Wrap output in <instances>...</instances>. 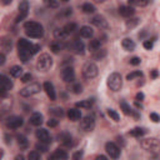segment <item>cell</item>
Wrapping results in <instances>:
<instances>
[{"mask_svg":"<svg viewBox=\"0 0 160 160\" xmlns=\"http://www.w3.org/2000/svg\"><path fill=\"white\" fill-rule=\"evenodd\" d=\"M50 114L54 115L55 118H63L64 116V110L61 108H53V109H50Z\"/></svg>","mask_w":160,"mask_h":160,"instance_id":"cell-35","label":"cell"},{"mask_svg":"<svg viewBox=\"0 0 160 160\" xmlns=\"http://www.w3.org/2000/svg\"><path fill=\"white\" fill-rule=\"evenodd\" d=\"M83 75L85 79H93L98 75V66L94 63H86L83 66Z\"/></svg>","mask_w":160,"mask_h":160,"instance_id":"cell-5","label":"cell"},{"mask_svg":"<svg viewBox=\"0 0 160 160\" xmlns=\"http://www.w3.org/2000/svg\"><path fill=\"white\" fill-rule=\"evenodd\" d=\"M0 50H1V54L9 53L11 50V39L6 38V36L0 39Z\"/></svg>","mask_w":160,"mask_h":160,"instance_id":"cell-15","label":"cell"},{"mask_svg":"<svg viewBox=\"0 0 160 160\" xmlns=\"http://www.w3.org/2000/svg\"><path fill=\"white\" fill-rule=\"evenodd\" d=\"M95 160H108V158L105 155H99V156H96V159Z\"/></svg>","mask_w":160,"mask_h":160,"instance_id":"cell-59","label":"cell"},{"mask_svg":"<svg viewBox=\"0 0 160 160\" xmlns=\"http://www.w3.org/2000/svg\"><path fill=\"white\" fill-rule=\"evenodd\" d=\"M40 50V45H38V44H33L31 46V50H30V53H31V55H35L36 53H38Z\"/></svg>","mask_w":160,"mask_h":160,"instance_id":"cell-51","label":"cell"},{"mask_svg":"<svg viewBox=\"0 0 160 160\" xmlns=\"http://www.w3.org/2000/svg\"><path fill=\"white\" fill-rule=\"evenodd\" d=\"M15 160H25V158H24V155L20 154V155H16L15 156Z\"/></svg>","mask_w":160,"mask_h":160,"instance_id":"cell-60","label":"cell"},{"mask_svg":"<svg viewBox=\"0 0 160 160\" xmlns=\"http://www.w3.org/2000/svg\"><path fill=\"white\" fill-rule=\"evenodd\" d=\"M134 13H135L134 8H131L129 5H123L119 8V14L121 16H124V18H130V16L134 15Z\"/></svg>","mask_w":160,"mask_h":160,"instance_id":"cell-18","label":"cell"},{"mask_svg":"<svg viewBox=\"0 0 160 160\" xmlns=\"http://www.w3.org/2000/svg\"><path fill=\"white\" fill-rule=\"evenodd\" d=\"M54 36H55L58 40H64L68 35H66V33L64 31L63 29H56L55 31H54Z\"/></svg>","mask_w":160,"mask_h":160,"instance_id":"cell-37","label":"cell"},{"mask_svg":"<svg viewBox=\"0 0 160 160\" xmlns=\"http://www.w3.org/2000/svg\"><path fill=\"white\" fill-rule=\"evenodd\" d=\"M0 86L5 88L6 90H10L13 88V81L4 74H0Z\"/></svg>","mask_w":160,"mask_h":160,"instance_id":"cell-20","label":"cell"},{"mask_svg":"<svg viewBox=\"0 0 160 160\" xmlns=\"http://www.w3.org/2000/svg\"><path fill=\"white\" fill-rule=\"evenodd\" d=\"M60 75H61V79L65 81V83H73V81L75 80V71H74V69L71 66L64 68V69L61 70Z\"/></svg>","mask_w":160,"mask_h":160,"instance_id":"cell-8","label":"cell"},{"mask_svg":"<svg viewBox=\"0 0 160 160\" xmlns=\"http://www.w3.org/2000/svg\"><path fill=\"white\" fill-rule=\"evenodd\" d=\"M145 133H146V129H144V128H134L133 130H130L129 134L134 138H140L145 134Z\"/></svg>","mask_w":160,"mask_h":160,"instance_id":"cell-28","label":"cell"},{"mask_svg":"<svg viewBox=\"0 0 160 160\" xmlns=\"http://www.w3.org/2000/svg\"><path fill=\"white\" fill-rule=\"evenodd\" d=\"M71 14H73V9H71V8H66V9H64L63 11H61L60 16H63V18H69Z\"/></svg>","mask_w":160,"mask_h":160,"instance_id":"cell-45","label":"cell"},{"mask_svg":"<svg viewBox=\"0 0 160 160\" xmlns=\"http://www.w3.org/2000/svg\"><path fill=\"white\" fill-rule=\"evenodd\" d=\"M83 158V151H76L73 154V160H81Z\"/></svg>","mask_w":160,"mask_h":160,"instance_id":"cell-52","label":"cell"},{"mask_svg":"<svg viewBox=\"0 0 160 160\" xmlns=\"http://www.w3.org/2000/svg\"><path fill=\"white\" fill-rule=\"evenodd\" d=\"M100 46H101V42L99 39H93V40H90V43H89V50L90 52H96V50H99L100 49Z\"/></svg>","mask_w":160,"mask_h":160,"instance_id":"cell-27","label":"cell"},{"mask_svg":"<svg viewBox=\"0 0 160 160\" xmlns=\"http://www.w3.org/2000/svg\"><path fill=\"white\" fill-rule=\"evenodd\" d=\"M81 10H83L85 14H91V13L95 11V6L93 4H90V3H84L81 5Z\"/></svg>","mask_w":160,"mask_h":160,"instance_id":"cell-30","label":"cell"},{"mask_svg":"<svg viewBox=\"0 0 160 160\" xmlns=\"http://www.w3.org/2000/svg\"><path fill=\"white\" fill-rule=\"evenodd\" d=\"M6 95H8V90H6L5 88L0 86V99H3V98H5Z\"/></svg>","mask_w":160,"mask_h":160,"instance_id":"cell-55","label":"cell"},{"mask_svg":"<svg viewBox=\"0 0 160 160\" xmlns=\"http://www.w3.org/2000/svg\"><path fill=\"white\" fill-rule=\"evenodd\" d=\"M76 28H78V25H76L75 23H68L63 28V30L66 33V35H69V34H71V33L75 31Z\"/></svg>","mask_w":160,"mask_h":160,"instance_id":"cell-32","label":"cell"},{"mask_svg":"<svg viewBox=\"0 0 160 160\" xmlns=\"http://www.w3.org/2000/svg\"><path fill=\"white\" fill-rule=\"evenodd\" d=\"M28 160H40V154L38 151H30L28 154Z\"/></svg>","mask_w":160,"mask_h":160,"instance_id":"cell-42","label":"cell"},{"mask_svg":"<svg viewBox=\"0 0 160 160\" xmlns=\"http://www.w3.org/2000/svg\"><path fill=\"white\" fill-rule=\"evenodd\" d=\"M68 158H69V155H68V153L65 150H63V149H56V150L53 153V155L49 158V160H66Z\"/></svg>","mask_w":160,"mask_h":160,"instance_id":"cell-17","label":"cell"},{"mask_svg":"<svg viewBox=\"0 0 160 160\" xmlns=\"http://www.w3.org/2000/svg\"><path fill=\"white\" fill-rule=\"evenodd\" d=\"M94 104V99H85V100H81L79 103L75 104L76 108H83V109H89L93 106Z\"/></svg>","mask_w":160,"mask_h":160,"instance_id":"cell-26","label":"cell"},{"mask_svg":"<svg viewBox=\"0 0 160 160\" xmlns=\"http://www.w3.org/2000/svg\"><path fill=\"white\" fill-rule=\"evenodd\" d=\"M58 124H59V121H58L55 118L50 119V120L48 121V127H50V128H55V127H58Z\"/></svg>","mask_w":160,"mask_h":160,"instance_id":"cell-48","label":"cell"},{"mask_svg":"<svg viewBox=\"0 0 160 160\" xmlns=\"http://www.w3.org/2000/svg\"><path fill=\"white\" fill-rule=\"evenodd\" d=\"M5 60H6L5 54H1V53H0V66L4 65V64H5Z\"/></svg>","mask_w":160,"mask_h":160,"instance_id":"cell-56","label":"cell"},{"mask_svg":"<svg viewBox=\"0 0 160 160\" xmlns=\"http://www.w3.org/2000/svg\"><path fill=\"white\" fill-rule=\"evenodd\" d=\"M23 118L21 116H16V115H14V116H10L6 119V128H9V129H18L20 128L23 125Z\"/></svg>","mask_w":160,"mask_h":160,"instance_id":"cell-10","label":"cell"},{"mask_svg":"<svg viewBox=\"0 0 160 160\" xmlns=\"http://www.w3.org/2000/svg\"><path fill=\"white\" fill-rule=\"evenodd\" d=\"M26 35L34 39H40L44 35V28L43 25L38 21H26L24 24Z\"/></svg>","mask_w":160,"mask_h":160,"instance_id":"cell-1","label":"cell"},{"mask_svg":"<svg viewBox=\"0 0 160 160\" xmlns=\"http://www.w3.org/2000/svg\"><path fill=\"white\" fill-rule=\"evenodd\" d=\"M141 100H144V94H143V93H138L137 94V101H141Z\"/></svg>","mask_w":160,"mask_h":160,"instance_id":"cell-58","label":"cell"},{"mask_svg":"<svg viewBox=\"0 0 160 160\" xmlns=\"http://www.w3.org/2000/svg\"><path fill=\"white\" fill-rule=\"evenodd\" d=\"M94 127H95V119H94V116L86 115V116H84L80 120V128L83 129V130H85V131L93 130Z\"/></svg>","mask_w":160,"mask_h":160,"instance_id":"cell-9","label":"cell"},{"mask_svg":"<svg viewBox=\"0 0 160 160\" xmlns=\"http://www.w3.org/2000/svg\"><path fill=\"white\" fill-rule=\"evenodd\" d=\"M138 24H139V19L135 18V19L129 20V21L127 23V26H128V28H134V26H137Z\"/></svg>","mask_w":160,"mask_h":160,"instance_id":"cell-46","label":"cell"},{"mask_svg":"<svg viewBox=\"0 0 160 160\" xmlns=\"http://www.w3.org/2000/svg\"><path fill=\"white\" fill-rule=\"evenodd\" d=\"M141 146L145 150H150V151H156L159 149V140L155 138H149V139H144L141 141Z\"/></svg>","mask_w":160,"mask_h":160,"instance_id":"cell-6","label":"cell"},{"mask_svg":"<svg viewBox=\"0 0 160 160\" xmlns=\"http://www.w3.org/2000/svg\"><path fill=\"white\" fill-rule=\"evenodd\" d=\"M53 65V59L49 54H42L40 58L38 59V63H36V68L40 71H48Z\"/></svg>","mask_w":160,"mask_h":160,"instance_id":"cell-3","label":"cell"},{"mask_svg":"<svg viewBox=\"0 0 160 160\" xmlns=\"http://www.w3.org/2000/svg\"><path fill=\"white\" fill-rule=\"evenodd\" d=\"M121 46L124 48L125 50H128V52H133V50L135 49V43L133 42L131 39L125 38V39H123V42H121Z\"/></svg>","mask_w":160,"mask_h":160,"instance_id":"cell-24","label":"cell"},{"mask_svg":"<svg viewBox=\"0 0 160 160\" xmlns=\"http://www.w3.org/2000/svg\"><path fill=\"white\" fill-rule=\"evenodd\" d=\"M43 123V115L40 113H34L31 116H30V124L34 125V127H39Z\"/></svg>","mask_w":160,"mask_h":160,"instance_id":"cell-22","label":"cell"},{"mask_svg":"<svg viewBox=\"0 0 160 160\" xmlns=\"http://www.w3.org/2000/svg\"><path fill=\"white\" fill-rule=\"evenodd\" d=\"M106 113H108V115H109V116H110L111 119H113L114 121H119V120H120V116H119V114H118L115 110H113V109H108Z\"/></svg>","mask_w":160,"mask_h":160,"instance_id":"cell-41","label":"cell"},{"mask_svg":"<svg viewBox=\"0 0 160 160\" xmlns=\"http://www.w3.org/2000/svg\"><path fill=\"white\" fill-rule=\"evenodd\" d=\"M128 4H129V6L130 5H134V6H145V5H148L149 4V1L148 0H140V1H139V0H129L128 1Z\"/></svg>","mask_w":160,"mask_h":160,"instance_id":"cell-38","label":"cell"},{"mask_svg":"<svg viewBox=\"0 0 160 160\" xmlns=\"http://www.w3.org/2000/svg\"><path fill=\"white\" fill-rule=\"evenodd\" d=\"M59 141L65 146H70L71 145V135L69 133H61L59 135Z\"/></svg>","mask_w":160,"mask_h":160,"instance_id":"cell-23","label":"cell"},{"mask_svg":"<svg viewBox=\"0 0 160 160\" xmlns=\"http://www.w3.org/2000/svg\"><path fill=\"white\" fill-rule=\"evenodd\" d=\"M71 90H73V93H74V94H80L81 91H83V85L79 84V83L74 84V85H73V88H71Z\"/></svg>","mask_w":160,"mask_h":160,"instance_id":"cell-43","label":"cell"},{"mask_svg":"<svg viewBox=\"0 0 160 160\" xmlns=\"http://www.w3.org/2000/svg\"><path fill=\"white\" fill-rule=\"evenodd\" d=\"M35 135H36V138H38L39 141L45 143V144H49V143H52V137H50V134L48 133L46 129H43V128L38 129V130L35 131Z\"/></svg>","mask_w":160,"mask_h":160,"instance_id":"cell-12","label":"cell"},{"mask_svg":"<svg viewBox=\"0 0 160 160\" xmlns=\"http://www.w3.org/2000/svg\"><path fill=\"white\" fill-rule=\"evenodd\" d=\"M93 29L90 28V26H86V25H84V26H81L80 28V35L83 36V38L85 39H90L91 36H93Z\"/></svg>","mask_w":160,"mask_h":160,"instance_id":"cell-25","label":"cell"},{"mask_svg":"<svg viewBox=\"0 0 160 160\" xmlns=\"http://www.w3.org/2000/svg\"><path fill=\"white\" fill-rule=\"evenodd\" d=\"M105 150H106L108 155L113 159H118L120 156V148L113 141H109L105 144Z\"/></svg>","mask_w":160,"mask_h":160,"instance_id":"cell-7","label":"cell"},{"mask_svg":"<svg viewBox=\"0 0 160 160\" xmlns=\"http://www.w3.org/2000/svg\"><path fill=\"white\" fill-rule=\"evenodd\" d=\"M29 13V3L28 1H21L19 4V15L16 16V23H20L28 16Z\"/></svg>","mask_w":160,"mask_h":160,"instance_id":"cell-11","label":"cell"},{"mask_svg":"<svg viewBox=\"0 0 160 160\" xmlns=\"http://www.w3.org/2000/svg\"><path fill=\"white\" fill-rule=\"evenodd\" d=\"M42 90V86H40L39 83H30L29 85H26L25 88H23L20 90V95L24 98H29V96H33V95L40 93Z\"/></svg>","mask_w":160,"mask_h":160,"instance_id":"cell-4","label":"cell"},{"mask_svg":"<svg viewBox=\"0 0 160 160\" xmlns=\"http://www.w3.org/2000/svg\"><path fill=\"white\" fill-rule=\"evenodd\" d=\"M45 4L49 6V8H58V6H59V3L58 1H52V0H50V1H46Z\"/></svg>","mask_w":160,"mask_h":160,"instance_id":"cell-54","label":"cell"},{"mask_svg":"<svg viewBox=\"0 0 160 160\" xmlns=\"http://www.w3.org/2000/svg\"><path fill=\"white\" fill-rule=\"evenodd\" d=\"M150 119L154 123H159V120H160V116L156 113H150Z\"/></svg>","mask_w":160,"mask_h":160,"instance_id":"cell-53","label":"cell"},{"mask_svg":"<svg viewBox=\"0 0 160 160\" xmlns=\"http://www.w3.org/2000/svg\"><path fill=\"white\" fill-rule=\"evenodd\" d=\"M31 78H33V75H31L30 73H28V74H24V75L21 76V81H23V83H28V81L31 80Z\"/></svg>","mask_w":160,"mask_h":160,"instance_id":"cell-50","label":"cell"},{"mask_svg":"<svg viewBox=\"0 0 160 160\" xmlns=\"http://www.w3.org/2000/svg\"><path fill=\"white\" fill-rule=\"evenodd\" d=\"M31 46H33V44L30 43L29 40H26V39H19V42H18V52H28V53H30V50H31ZM30 54H31V53H30Z\"/></svg>","mask_w":160,"mask_h":160,"instance_id":"cell-13","label":"cell"},{"mask_svg":"<svg viewBox=\"0 0 160 160\" xmlns=\"http://www.w3.org/2000/svg\"><path fill=\"white\" fill-rule=\"evenodd\" d=\"M108 86L110 88V90L113 91H119L123 86V79L121 75L118 73H113L110 74L108 78Z\"/></svg>","mask_w":160,"mask_h":160,"instance_id":"cell-2","label":"cell"},{"mask_svg":"<svg viewBox=\"0 0 160 160\" xmlns=\"http://www.w3.org/2000/svg\"><path fill=\"white\" fill-rule=\"evenodd\" d=\"M120 108H121L123 113H124L125 115H131L133 114V110H131L130 105H129L128 103H125V101H121L120 103Z\"/></svg>","mask_w":160,"mask_h":160,"instance_id":"cell-34","label":"cell"},{"mask_svg":"<svg viewBox=\"0 0 160 160\" xmlns=\"http://www.w3.org/2000/svg\"><path fill=\"white\" fill-rule=\"evenodd\" d=\"M135 106H137L138 109H143V105L139 103V101H135Z\"/></svg>","mask_w":160,"mask_h":160,"instance_id":"cell-61","label":"cell"},{"mask_svg":"<svg viewBox=\"0 0 160 160\" xmlns=\"http://www.w3.org/2000/svg\"><path fill=\"white\" fill-rule=\"evenodd\" d=\"M140 63H141V59H140V58H138V56H134V58H131V59H130V64H131V65H134V66L139 65Z\"/></svg>","mask_w":160,"mask_h":160,"instance_id":"cell-47","label":"cell"},{"mask_svg":"<svg viewBox=\"0 0 160 160\" xmlns=\"http://www.w3.org/2000/svg\"><path fill=\"white\" fill-rule=\"evenodd\" d=\"M91 24L95 25V26H98V28H100V29H106L108 28L106 20H105V18L104 16H101V15L94 16V18L91 19Z\"/></svg>","mask_w":160,"mask_h":160,"instance_id":"cell-14","label":"cell"},{"mask_svg":"<svg viewBox=\"0 0 160 160\" xmlns=\"http://www.w3.org/2000/svg\"><path fill=\"white\" fill-rule=\"evenodd\" d=\"M158 75H159V73H158V70H156V69H154V70L150 71V78H153V79L158 78Z\"/></svg>","mask_w":160,"mask_h":160,"instance_id":"cell-57","label":"cell"},{"mask_svg":"<svg viewBox=\"0 0 160 160\" xmlns=\"http://www.w3.org/2000/svg\"><path fill=\"white\" fill-rule=\"evenodd\" d=\"M105 56H106V50L105 49H99V50H96V52H94V54H93V58L95 60H101V59H104Z\"/></svg>","mask_w":160,"mask_h":160,"instance_id":"cell-33","label":"cell"},{"mask_svg":"<svg viewBox=\"0 0 160 160\" xmlns=\"http://www.w3.org/2000/svg\"><path fill=\"white\" fill-rule=\"evenodd\" d=\"M143 45H144V48L146 50H151L153 46H154V44H153V42H150V40H145Z\"/></svg>","mask_w":160,"mask_h":160,"instance_id":"cell-49","label":"cell"},{"mask_svg":"<svg viewBox=\"0 0 160 160\" xmlns=\"http://www.w3.org/2000/svg\"><path fill=\"white\" fill-rule=\"evenodd\" d=\"M44 90H45L48 96L50 98V100H55L56 99L55 89H54V85L50 83V81H45V83H44Z\"/></svg>","mask_w":160,"mask_h":160,"instance_id":"cell-16","label":"cell"},{"mask_svg":"<svg viewBox=\"0 0 160 160\" xmlns=\"http://www.w3.org/2000/svg\"><path fill=\"white\" fill-rule=\"evenodd\" d=\"M61 49H63V44L60 42H53L50 44V50H52L54 54H59Z\"/></svg>","mask_w":160,"mask_h":160,"instance_id":"cell-31","label":"cell"},{"mask_svg":"<svg viewBox=\"0 0 160 160\" xmlns=\"http://www.w3.org/2000/svg\"><path fill=\"white\" fill-rule=\"evenodd\" d=\"M16 139H18V144L21 149H25L26 146H28V139L24 137V135H18Z\"/></svg>","mask_w":160,"mask_h":160,"instance_id":"cell-36","label":"cell"},{"mask_svg":"<svg viewBox=\"0 0 160 160\" xmlns=\"http://www.w3.org/2000/svg\"><path fill=\"white\" fill-rule=\"evenodd\" d=\"M143 76V73L140 70H135V71H133V73L130 74H128L127 75V80H134V79H137V78H141Z\"/></svg>","mask_w":160,"mask_h":160,"instance_id":"cell-39","label":"cell"},{"mask_svg":"<svg viewBox=\"0 0 160 160\" xmlns=\"http://www.w3.org/2000/svg\"><path fill=\"white\" fill-rule=\"evenodd\" d=\"M68 118H69V120H71V121L80 120L81 119L80 110H78V109H70V110H68Z\"/></svg>","mask_w":160,"mask_h":160,"instance_id":"cell-21","label":"cell"},{"mask_svg":"<svg viewBox=\"0 0 160 160\" xmlns=\"http://www.w3.org/2000/svg\"><path fill=\"white\" fill-rule=\"evenodd\" d=\"M3 156H4V151L0 149V160H3Z\"/></svg>","mask_w":160,"mask_h":160,"instance_id":"cell-62","label":"cell"},{"mask_svg":"<svg viewBox=\"0 0 160 160\" xmlns=\"http://www.w3.org/2000/svg\"><path fill=\"white\" fill-rule=\"evenodd\" d=\"M10 75H11L13 78H20L23 75V69L18 65L13 66L11 69H10Z\"/></svg>","mask_w":160,"mask_h":160,"instance_id":"cell-29","label":"cell"},{"mask_svg":"<svg viewBox=\"0 0 160 160\" xmlns=\"http://www.w3.org/2000/svg\"><path fill=\"white\" fill-rule=\"evenodd\" d=\"M18 55H19V59L21 60L23 63H26V61L31 58V54L28 52H18Z\"/></svg>","mask_w":160,"mask_h":160,"instance_id":"cell-40","label":"cell"},{"mask_svg":"<svg viewBox=\"0 0 160 160\" xmlns=\"http://www.w3.org/2000/svg\"><path fill=\"white\" fill-rule=\"evenodd\" d=\"M35 148H36V150H40V151L45 153V151L48 150V144H45V143H42V141H39L38 144L35 145Z\"/></svg>","mask_w":160,"mask_h":160,"instance_id":"cell-44","label":"cell"},{"mask_svg":"<svg viewBox=\"0 0 160 160\" xmlns=\"http://www.w3.org/2000/svg\"><path fill=\"white\" fill-rule=\"evenodd\" d=\"M71 50H73L75 54H78V55L84 54V50H85L84 43L80 42V40H75V42H73V44H71Z\"/></svg>","mask_w":160,"mask_h":160,"instance_id":"cell-19","label":"cell"}]
</instances>
